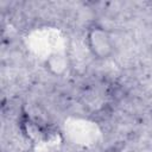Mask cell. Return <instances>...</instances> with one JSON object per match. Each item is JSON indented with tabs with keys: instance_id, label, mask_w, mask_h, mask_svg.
I'll list each match as a JSON object with an SVG mask.
<instances>
[{
	"instance_id": "1",
	"label": "cell",
	"mask_w": 152,
	"mask_h": 152,
	"mask_svg": "<svg viewBox=\"0 0 152 152\" xmlns=\"http://www.w3.org/2000/svg\"><path fill=\"white\" fill-rule=\"evenodd\" d=\"M86 44L91 56L97 61L109 59L115 51L110 31L99 23H93L87 27Z\"/></svg>"
},
{
	"instance_id": "2",
	"label": "cell",
	"mask_w": 152,
	"mask_h": 152,
	"mask_svg": "<svg viewBox=\"0 0 152 152\" xmlns=\"http://www.w3.org/2000/svg\"><path fill=\"white\" fill-rule=\"evenodd\" d=\"M19 127H20V131L23 133V135L30 140L31 142H37L39 141L43 135H44V131L40 125H38L33 119H31L28 116L27 113L23 112L20 118H19Z\"/></svg>"
},
{
	"instance_id": "3",
	"label": "cell",
	"mask_w": 152,
	"mask_h": 152,
	"mask_svg": "<svg viewBox=\"0 0 152 152\" xmlns=\"http://www.w3.org/2000/svg\"><path fill=\"white\" fill-rule=\"evenodd\" d=\"M45 68L46 70L53 76H62L68 71L69 61L64 53L55 52L51 53L45 59Z\"/></svg>"
},
{
	"instance_id": "4",
	"label": "cell",
	"mask_w": 152,
	"mask_h": 152,
	"mask_svg": "<svg viewBox=\"0 0 152 152\" xmlns=\"http://www.w3.org/2000/svg\"><path fill=\"white\" fill-rule=\"evenodd\" d=\"M151 115H152V112H151Z\"/></svg>"
}]
</instances>
